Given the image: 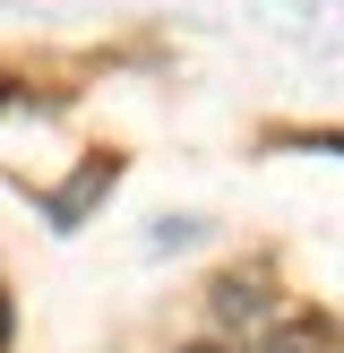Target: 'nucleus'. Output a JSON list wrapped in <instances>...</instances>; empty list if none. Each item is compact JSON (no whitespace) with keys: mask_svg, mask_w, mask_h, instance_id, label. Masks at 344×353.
<instances>
[{"mask_svg":"<svg viewBox=\"0 0 344 353\" xmlns=\"http://www.w3.org/2000/svg\"><path fill=\"white\" fill-rule=\"evenodd\" d=\"M112 172H120L112 155H95V164H86L78 181H69L61 199H52V224H78V216H86V199H95V190H112Z\"/></svg>","mask_w":344,"mask_h":353,"instance_id":"obj_1","label":"nucleus"},{"mask_svg":"<svg viewBox=\"0 0 344 353\" xmlns=\"http://www.w3.org/2000/svg\"><path fill=\"white\" fill-rule=\"evenodd\" d=\"M267 353H344V345H336L327 319H284V327L267 336Z\"/></svg>","mask_w":344,"mask_h":353,"instance_id":"obj_2","label":"nucleus"},{"mask_svg":"<svg viewBox=\"0 0 344 353\" xmlns=\"http://www.w3.org/2000/svg\"><path fill=\"white\" fill-rule=\"evenodd\" d=\"M224 319H258V310H267V293H258V276H250V285H241V276H224Z\"/></svg>","mask_w":344,"mask_h":353,"instance_id":"obj_3","label":"nucleus"},{"mask_svg":"<svg viewBox=\"0 0 344 353\" xmlns=\"http://www.w3.org/2000/svg\"><path fill=\"white\" fill-rule=\"evenodd\" d=\"M9 327H17V319H9V293H0V353H9Z\"/></svg>","mask_w":344,"mask_h":353,"instance_id":"obj_4","label":"nucleus"},{"mask_svg":"<svg viewBox=\"0 0 344 353\" xmlns=\"http://www.w3.org/2000/svg\"><path fill=\"white\" fill-rule=\"evenodd\" d=\"M189 353H224V345H189Z\"/></svg>","mask_w":344,"mask_h":353,"instance_id":"obj_5","label":"nucleus"}]
</instances>
